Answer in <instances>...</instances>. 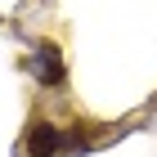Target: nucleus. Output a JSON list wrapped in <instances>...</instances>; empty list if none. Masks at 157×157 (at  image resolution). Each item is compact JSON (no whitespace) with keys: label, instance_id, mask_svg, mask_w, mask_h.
Here are the masks:
<instances>
[{"label":"nucleus","instance_id":"f03ea898","mask_svg":"<svg viewBox=\"0 0 157 157\" xmlns=\"http://www.w3.org/2000/svg\"><path fill=\"white\" fill-rule=\"evenodd\" d=\"M59 144H63V139H59L54 126H40V130L27 135V153H32V157H54V153H59Z\"/></svg>","mask_w":157,"mask_h":157},{"label":"nucleus","instance_id":"f257e3e1","mask_svg":"<svg viewBox=\"0 0 157 157\" xmlns=\"http://www.w3.org/2000/svg\"><path fill=\"white\" fill-rule=\"evenodd\" d=\"M36 76L45 85H59L63 81V63H59V49H54V45H40L36 49Z\"/></svg>","mask_w":157,"mask_h":157}]
</instances>
